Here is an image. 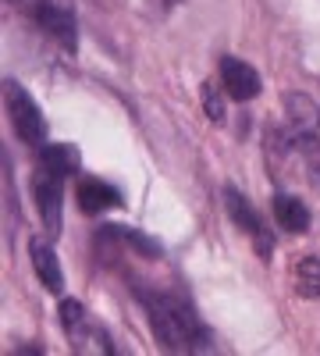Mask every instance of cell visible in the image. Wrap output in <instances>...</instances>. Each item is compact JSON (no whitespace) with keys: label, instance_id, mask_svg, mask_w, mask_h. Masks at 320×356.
Masks as SVG:
<instances>
[{"label":"cell","instance_id":"obj_3","mask_svg":"<svg viewBox=\"0 0 320 356\" xmlns=\"http://www.w3.org/2000/svg\"><path fill=\"white\" fill-rule=\"evenodd\" d=\"M224 211H228L231 225H235L242 235H249V243H253L256 257L267 264V260H271V253H274V235H271V228L264 225L260 211L246 200V193H242V189H235V186H224Z\"/></svg>","mask_w":320,"mask_h":356},{"label":"cell","instance_id":"obj_12","mask_svg":"<svg viewBox=\"0 0 320 356\" xmlns=\"http://www.w3.org/2000/svg\"><path fill=\"white\" fill-rule=\"evenodd\" d=\"M296 292L303 300H320V257L306 253L296 264Z\"/></svg>","mask_w":320,"mask_h":356},{"label":"cell","instance_id":"obj_8","mask_svg":"<svg viewBox=\"0 0 320 356\" xmlns=\"http://www.w3.org/2000/svg\"><path fill=\"white\" fill-rule=\"evenodd\" d=\"M28 257H33V267H36L40 282H43L53 296H61V292H65V271H61V260H57L53 246L43 243V239H28Z\"/></svg>","mask_w":320,"mask_h":356},{"label":"cell","instance_id":"obj_9","mask_svg":"<svg viewBox=\"0 0 320 356\" xmlns=\"http://www.w3.org/2000/svg\"><path fill=\"white\" fill-rule=\"evenodd\" d=\"M274 221H278V228L292 232V235H306L313 218H310V207H306L299 196L278 193V196H274Z\"/></svg>","mask_w":320,"mask_h":356},{"label":"cell","instance_id":"obj_1","mask_svg":"<svg viewBox=\"0 0 320 356\" xmlns=\"http://www.w3.org/2000/svg\"><path fill=\"white\" fill-rule=\"evenodd\" d=\"M132 296L142 303L157 342L167 353H210L214 349L210 328L199 321L189 296H182L178 289H160V285H146V282L132 278Z\"/></svg>","mask_w":320,"mask_h":356},{"label":"cell","instance_id":"obj_4","mask_svg":"<svg viewBox=\"0 0 320 356\" xmlns=\"http://www.w3.org/2000/svg\"><path fill=\"white\" fill-rule=\"evenodd\" d=\"M28 15H33V22L47 36H53L57 43L75 50L78 33H75V15H71L68 4H61V0H33V4H28Z\"/></svg>","mask_w":320,"mask_h":356},{"label":"cell","instance_id":"obj_10","mask_svg":"<svg viewBox=\"0 0 320 356\" xmlns=\"http://www.w3.org/2000/svg\"><path fill=\"white\" fill-rule=\"evenodd\" d=\"M285 111H288V129H292V136H306V132H317L320 125V111L310 97L303 93H288L285 97Z\"/></svg>","mask_w":320,"mask_h":356},{"label":"cell","instance_id":"obj_14","mask_svg":"<svg viewBox=\"0 0 320 356\" xmlns=\"http://www.w3.org/2000/svg\"><path fill=\"white\" fill-rule=\"evenodd\" d=\"M107 228H110L114 239H121V243L135 246L146 260H157V257H160V243H157V239H150V235H142V232H135V228H128V225H107Z\"/></svg>","mask_w":320,"mask_h":356},{"label":"cell","instance_id":"obj_6","mask_svg":"<svg viewBox=\"0 0 320 356\" xmlns=\"http://www.w3.org/2000/svg\"><path fill=\"white\" fill-rule=\"evenodd\" d=\"M61 196H65V178H57V175H50L47 168H40V171L33 175V200H36V207H40V214H43L50 235L61 232V203H65Z\"/></svg>","mask_w":320,"mask_h":356},{"label":"cell","instance_id":"obj_2","mask_svg":"<svg viewBox=\"0 0 320 356\" xmlns=\"http://www.w3.org/2000/svg\"><path fill=\"white\" fill-rule=\"evenodd\" d=\"M4 107L11 114V125L18 132L22 143L36 146V150H43L47 146V122H43V111L40 104L25 93V86L15 82V79H4Z\"/></svg>","mask_w":320,"mask_h":356},{"label":"cell","instance_id":"obj_17","mask_svg":"<svg viewBox=\"0 0 320 356\" xmlns=\"http://www.w3.org/2000/svg\"><path fill=\"white\" fill-rule=\"evenodd\" d=\"M15 353H43V346H18Z\"/></svg>","mask_w":320,"mask_h":356},{"label":"cell","instance_id":"obj_5","mask_svg":"<svg viewBox=\"0 0 320 356\" xmlns=\"http://www.w3.org/2000/svg\"><path fill=\"white\" fill-rule=\"evenodd\" d=\"M221 86L224 93L235 100V104H246L253 97H260V89H264V79H260V72L242 61V57H221Z\"/></svg>","mask_w":320,"mask_h":356},{"label":"cell","instance_id":"obj_11","mask_svg":"<svg viewBox=\"0 0 320 356\" xmlns=\"http://www.w3.org/2000/svg\"><path fill=\"white\" fill-rule=\"evenodd\" d=\"M40 168H47L57 178H71L78 171V150L71 143H47L40 150Z\"/></svg>","mask_w":320,"mask_h":356},{"label":"cell","instance_id":"obj_7","mask_svg":"<svg viewBox=\"0 0 320 356\" xmlns=\"http://www.w3.org/2000/svg\"><path fill=\"white\" fill-rule=\"evenodd\" d=\"M75 200H78V207H82V214H103V211H114V207H125L121 189L110 186L107 178H93V175L78 178Z\"/></svg>","mask_w":320,"mask_h":356},{"label":"cell","instance_id":"obj_16","mask_svg":"<svg viewBox=\"0 0 320 356\" xmlns=\"http://www.w3.org/2000/svg\"><path fill=\"white\" fill-rule=\"evenodd\" d=\"M203 107H207V114H210V122H224V100H221V93H217V86H203Z\"/></svg>","mask_w":320,"mask_h":356},{"label":"cell","instance_id":"obj_15","mask_svg":"<svg viewBox=\"0 0 320 356\" xmlns=\"http://www.w3.org/2000/svg\"><path fill=\"white\" fill-rule=\"evenodd\" d=\"M57 317H61V328H65V332H75V328H78V324H82L85 317H90V314H85V307H82L78 300L65 296L61 307H57Z\"/></svg>","mask_w":320,"mask_h":356},{"label":"cell","instance_id":"obj_13","mask_svg":"<svg viewBox=\"0 0 320 356\" xmlns=\"http://www.w3.org/2000/svg\"><path fill=\"white\" fill-rule=\"evenodd\" d=\"M292 146L303 154V164H306V171H310V182H313V189L320 193V136H317V132L292 136Z\"/></svg>","mask_w":320,"mask_h":356}]
</instances>
